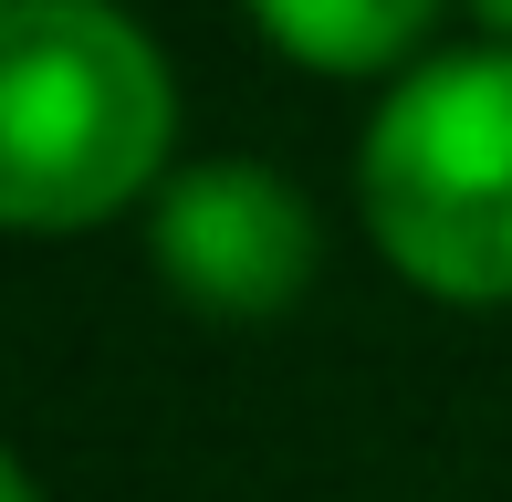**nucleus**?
Returning a JSON list of instances; mask_svg holds the SVG:
<instances>
[{"mask_svg":"<svg viewBox=\"0 0 512 502\" xmlns=\"http://www.w3.org/2000/svg\"><path fill=\"white\" fill-rule=\"evenodd\" d=\"M178 84L115 0H0V231H95L168 168Z\"/></svg>","mask_w":512,"mask_h":502,"instance_id":"nucleus-1","label":"nucleus"},{"mask_svg":"<svg viewBox=\"0 0 512 502\" xmlns=\"http://www.w3.org/2000/svg\"><path fill=\"white\" fill-rule=\"evenodd\" d=\"M366 231L450 304H512V53L408 74L366 126Z\"/></svg>","mask_w":512,"mask_h":502,"instance_id":"nucleus-2","label":"nucleus"},{"mask_svg":"<svg viewBox=\"0 0 512 502\" xmlns=\"http://www.w3.org/2000/svg\"><path fill=\"white\" fill-rule=\"evenodd\" d=\"M147 251L199 314L272 325V314H293L304 283H314V210H304L293 178L251 168V157H220V168H178L168 189H157Z\"/></svg>","mask_w":512,"mask_h":502,"instance_id":"nucleus-3","label":"nucleus"},{"mask_svg":"<svg viewBox=\"0 0 512 502\" xmlns=\"http://www.w3.org/2000/svg\"><path fill=\"white\" fill-rule=\"evenodd\" d=\"M439 0H251V21L272 32V53L314 63V74H387Z\"/></svg>","mask_w":512,"mask_h":502,"instance_id":"nucleus-4","label":"nucleus"},{"mask_svg":"<svg viewBox=\"0 0 512 502\" xmlns=\"http://www.w3.org/2000/svg\"><path fill=\"white\" fill-rule=\"evenodd\" d=\"M0 502H42V492H32V471H21L11 450H0Z\"/></svg>","mask_w":512,"mask_h":502,"instance_id":"nucleus-5","label":"nucleus"},{"mask_svg":"<svg viewBox=\"0 0 512 502\" xmlns=\"http://www.w3.org/2000/svg\"><path fill=\"white\" fill-rule=\"evenodd\" d=\"M471 11H481V21H492V32H512V0H471Z\"/></svg>","mask_w":512,"mask_h":502,"instance_id":"nucleus-6","label":"nucleus"}]
</instances>
